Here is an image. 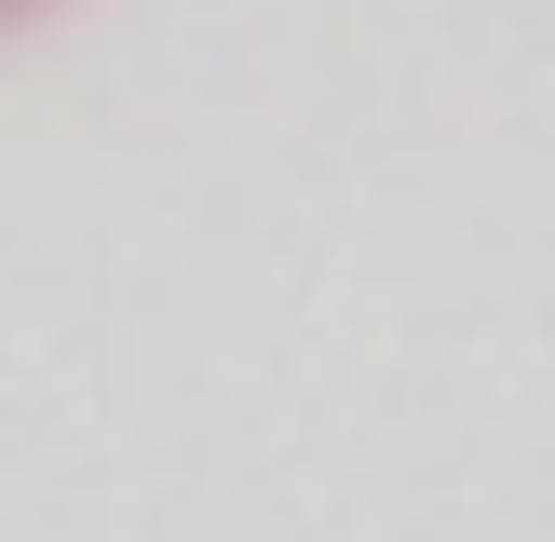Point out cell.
<instances>
[{
    "instance_id": "obj_1",
    "label": "cell",
    "mask_w": 555,
    "mask_h": 542,
    "mask_svg": "<svg viewBox=\"0 0 555 542\" xmlns=\"http://www.w3.org/2000/svg\"><path fill=\"white\" fill-rule=\"evenodd\" d=\"M27 14H54V0H0V27H27Z\"/></svg>"
}]
</instances>
